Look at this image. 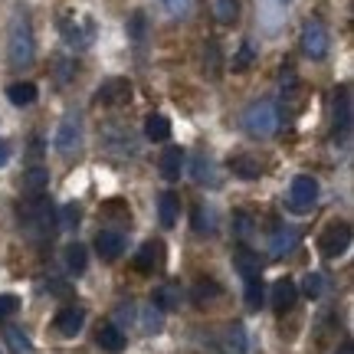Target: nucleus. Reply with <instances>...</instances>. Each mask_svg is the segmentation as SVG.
<instances>
[{"label":"nucleus","mask_w":354,"mask_h":354,"mask_svg":"<svg viewBox=\"0 0 354 354\" xmlns=\"http://www.w3.org/2000/svg\"><path fill=\"white\" fill-rule=\"evenodd\" d=\"M158 167H161V177H165V180H177V177H180V167H184V151H180V148L165 151Z\"/></svg>","instance_id":"412c9836"},{"label":"nucleus","mask_w":354,"mask_h":354,"mask_svg":"<svg viewBox=\"0 0 354 354\" xmlns=\"http://www.w3.org/2000/svg\"><path fill=\"white\" fill-rule=\"evenodd\" d=\"M203 69H207V76L210 79H220L223 59H220V46H216V39H207V43H203Z\"/></svg>","instance_id":"393cba45"},{"label":"nucleus","mask_w":354,"mask_h":354,"mask_svg":"<svg viewBox=\"0 0 354 354\" xmlns=\"http://www.w3.org/2000/svg\"><path fill=\"white\" fill-rule=\"evenodd\" d=\"M20 227L30 240H43L56 230V207L46 197H33L30 203L20 207Z\"/></svg>","instance_id":"f03ea898"},{"label":"nucleus","mask_w":354,"mask_h":354,"mask_svg":"<svg viewBox=\"0 0 354 354\" xmlns=\"http://www.w3.org/2000/svg\"><path fill=\"white\" fill-rule=\"evenodd\" d=\"M79 216H82V214H79V207H76V203H66V207H63V214L56 216V227H63V230H76V227H79Z\"/></svg>","instance_id":"72a5a7b5"},{"label":"nucleus","mask_w":354,"mask_h":354,"mask_svg":"<svg viewBox=\"0 0 354 354\" xmlns=\"http://www.w3.org/2000/svg\"><path fill=\"white\" fill-rule=\"evenodd\" d=\"M190 174H194V180L203 184V187H216V184H220V177H216V165L207 158V154H197V158L190 161Z\"/></svg>","instance_id":"dca6fc26"},{"label":"nucleus","mask_w":354,"mask_h":354,"mask_svg":"<svg viewBox=\"0 0 354 354\" xmlns=\"http://www.w3.org/2000/svg\"><path fill=\"white\" fill-rule=\"evenodd\" d=\"M243 128H246V135H253V138H272L279 131V112L272 102H253L246 112H243Z\"/></svg>","instance_id":"7ed1b4c3"},{"label":"nucleus","mask_w":354,"mask_h":354,"mask_svg":"<svg viewBox=\"0 0 354 354\" xmlns=\"http://www.w3.org/2000/svg\"><path fill=\"white\" fill-rule=\"evenodd\" d=\"M95 344H99L102 351H112V354H118V351H125V331L118 328V325H102L99 331H95Z\"/></svg>","instance_id":"2eb2a0df"},{"label":"nucleus","mask_w":354,"mask_h":354,"mask_svg":"<svg viewBox=\"0 0 354 354\" xmlns=\"http://www.w3.org/2000/svg\"><path fill=\"white\" fill-rule=\"evenodd\" d=\"M10 154H13V145L7 138H0V167L7 165V161H10Z\"/></svg>","instance_id":"79ce46f5"},{"label":"nucleus","mask_w":354,"mask_h":354,"mask_svg":"<svg viewBox=\"0 0 354 354\" xmlns=\"http://www.w3.org/2000/svg\"><path fill=\"white\" fill-rule=\"evenodd\" d=\"M145 135L151 141H167L171 138V118L167 115H148L145 118Z\"/></svg>","instance_id":"4be33fe9"},{"label":"nucleus","mask_w":354,"mask_h":354,"mask_svg":"<svg viewBox=\"0 0 354 354\" xmlns=\"http://www.w3.org/2000/svg\"><path fill=\"white\" fill-rule=\"evenodd\" d=\"M335 354H354V348H351V342H344V344H342V348H338V351H335Z\"/></svg>","instance_id":"37998d69"},{"label":"nucleus","mask_w":354,"mask_h":354,"mask_svg":"<svg viewBox=\"0 0 354 354\" xmlns=\"http://www.w3.org/2000/svg\"><path fill=\"white\" fill-rule=\"evenodd\" d=\"M295 243H299V233L292 227H279L276 236H272V256H282L289 253V250H295Z\"/></svg>","instance_id":"a878e982"},{"label":"nucleus","mask_w":354,"mask_h":354,"mask_svg":"<svg viewBox=\"0 0 354 354\" xmlns=\"http://www.w3.org/2000/svg\"><path fill=\"white\" fill-rule=\"evenodd\" d=\"M82 325H86V312L79 305H66L63 312L56 315V331L66 335V338H76L79 331H82Z\"/></svg>","instance_id":"f8f14e48"},{"label":"nucleus","mask_w":354,"mask_h":354,"mask_svg":"<svg viewBox=\"0 0 354 354\" xmlns=\"http://www.w3.org/2000/svg\"><path fill=\"white\" fill-rule=\"evenodd\" d=\"M161 3L167 7V13H171V17H184V13L190 10V0H161Z\"/></svg>","instance_id":"a19ab883"},{"label":"nucleus","mask_w":354,"mask_h":354,"mask_svg":"<svg viewBox=\"0 0 354 354\" xmlns=\"http://www.w3.org/2000/svg\"><path fill=\"white\" fill-rule=\"evenodd\" d=\"M46 187H50V171H46V167H30V171H24L20 190H24L26 197H43Z\"/></svg>","instance_id":"4468645a"},{"label":"nucleus","mask_w":354,"mask_h":354,"mask_svg":"<svg viewBox=\"0 0 354 354\" xmlns=\"http://www.w3.org/2000/svg\"><path fill=\"white\" fill-rule=\"evenodd\" d=\"M214 13L220 24H233L240 17V3L236 0H214Z\"/></svg>","instance_id":"473e14b6"},{"label":"nucleus","mask_w":354,"mask_h":354,"mask_svg":"<svg viewBox=\"0 0 354 354\" xmlns=\"http://www.w3.org/2000/svg\"><path fill=\"white\" fill-rule=\"evenodd\" d=\"M7 53H10V63L20 69V66L33 63V53H37V43H33V24L26 10H17L10 20V33H7Z\"/></svg>","instance_id":"f257e3e1"},{"label":"nucleus","mask_w":354,"mask_h":354,"mask_svg":"<svg viewBox=\"0 0 354 354\" xmlns=\"http://www.w3.org/2000/svg\"><path fill=\"white\" fill-rule=\"evenodd\" d=\"M3 342L10 344L13 354H33V342H30L26 331H20V328H7L3 331Z\"/></svg>","instance_id":"bb28decb"},{"label":"nucleus","mask_w":354,"mask_h":354,"mask_svg":"<svg viewBox=\"0 0 354 354\" xmlns=\"http://www.w3.org/2000/svg\"><path fill=\"white\" fill-rule=\"evenodd\" d=\"M263 299H266V286H263V279L256 276V279H246V305L250 308H263Z\"/></svg>","instance_id":"c85d7f7f"},{"label":"nucleus","mask_w":354,"mask_h":354,"mask_svg":"<svg viewBox=\"0 0 354 354\" xmlns=\"http://www.w3.org/2000/svg\"><path fill=\"white\" fill-rule=\"evenodd\" d=\"M227 354H246V328L240 322L227 331Z\"/></svg>","instance_id":"c756f323"},{"label":"nucleus","mask_w":354,"mask_h":354,"mask_svg":"<svg viewBox=\"0 0 354 354\" xmlns=\"http://www.w3.org/2000/svg\"><path fill=\"white\" fill-rule=\"evenodd\" d=\"M220 295V286H216L214 279H197V286H194V302L203 305L210 302V299H216Z\"/></svg>","instance_id":"7c9ffc66"},{"label":"nucleus","mask_w":354,"mask_h":354,"mask_svg":"<svg viewBox=\"0 0 354 354\" xmlns=\"http://www.w3.org/2000/svg\"><path fill=\"white\" fill-rule=\"evenodd\" d=\"M95 102L99 105H125V102H131V82L128 79H105V82H99V88H95Z\"/></svg>","instance_id":"9d476101"},{"label":"nucleus","mask_w":354,"mask_h":354,"mask_svg":"<svg viewBox=\"0 0 354 354\" xmlns=\"http://www.w3.org/2000/svg\"><path fill=\"white\" fill-rule=\"evenodd\" d=\"M128 33H131V39H135V43H145V13H135V17H131V20H128Z\"/></svg>","instance_id":"e433bc0d"},{"label":"nucleus","mask_w":354,"mask_h":354,"mask_svg":"<svg viewBox=\"0 0 354 354\" xmlns=\"http://www.w3.org/2000/svg\"><path fill=\"white\" fill-rule=\"evenodd\" d=\"M194 230H197V233H214V216L207 214L203 207L194 214Z\"/></svg>","instance_id":"4c0bfd02"},{"label":"nucleus","mask_w":354,"mask_h":354,"mask_svg":"<svg viewBox=\"0 0 354 354\" xmlns=\"http://www.w3.org/2000/svg\"><path fill=\"white\" fill-rule=\"evenodd\" d=\"M95 253H99L105 263L118 259V256L125 253V236H122L118 230H102L99 236H95Z\"/></svg>","instance_id":"9b49d317"},{"label":"nucleus","mask_w":354,"mask_h":354,"mask_svg":"<svg viewBox=\"0 0 354 354\" xmlns=\"http://www.w3.org/2000/svg\"><path fill=\"white\" fill-rule=\"evenodd\" d=\"M230 171H233V177L256 180V177H259V161H256V158H250V154H236V158L230 161Z\"/></svg>","instance_id":"b1692460"},{"label":"nucleus","mask_w":354,"mask_h":354,"mask_svg":"<svg viewBox=\"0 0 354 354\" xmlns=\"http://www.w3.org/2000/svg\"><path fill=\"white\" fill-rule=\"evenodd\" d=\"M59 30H63V39L73 46V50H88L92 39H95V24H92L88 17H82V20L63 17V20H59Z\"/></svg>","instance_id":"0eeeda50"},{"label":"nucleus","mask_w":354,"mask_h":354,"mask_svg":"<svg viewBox=\"0 0 354 354\" xmlns=\"http://www.w3.org/2000/svg\"><path fill=\"white\" fill-rule=\"evenodd\" d=\"M17 308H20V299H17V295H7V292H0V318H10Z\"/></svg>","instance_id":"58836bf2"},{"label":"nucleus","mask_w":354,"mask_h":354,"mask_svg":"<svg viewBox=\"0 0 354 354\" xmlns=\"http://www.w3.org/2000/svg\"><path fill=\"white\" fill-rule=\"evenodd\" d=\"M256 59V46L250 43V39H243L240 50H236V56H233V73H243V69H250V63Z\"/></svg>","instance_id":"2f4dec72"},{"label":"nucleus","mask_w":354,"mask_h":354,"mask_svg":"<svg viewBox=\"0 0 354 354\" xmlns=\"http://www.w3.org/2000/svg\"><path fill=\"white\" fill-rule=\"evenodd\" d=\"M53 145H56V151L63 154V158H73V154L79 151V145H82V118H79L76 112H69L63 122H59Z\"/></svg>","instance_id":"20e7f679"},{"label":"nucleus","mask_w":354,"mask_h":354,"mask_svg":"<svg viewBox=\"0 0 354 354\" xmlns=\"http://www.w3.org/2000/svg\"><path fill=\"white\" fill-rule=\"evenodd\" d=\"M279 3H282V7H289V3H292V0H279Z\"/></svg>","instance_id":"c03bdc74"},{"label":"nucleus","mask_w":354,"mask_h":354,"mask_svg":"<svg viewBox=\"0 0 354 354\" xmlns=\"http://www.w3.org/2000/svg\"><path fill=\"white\" fill-rule=\"evenodd\" d=\"M236 269L243 272V279H256L259 276V256L250 250H236Z\"/></svg>","instance_id":"cd10ccee"},{"label":"nucleus","mask_w":354,"mask_h":354,"mask_svg":"<svg viewBox=\"0 0 354 354\" xmlns=\"http://www.w3.org/2000/svg\"><path fill=\"white\" fill-rule=\"evenodd\" d=\"M63 259H66V269H69L73 276H82V272H86L88 253H86V246H82V243H69V246H66V253H63Z\"/></svg>","instance_id":"aec40b11"},{"label":"nucleus","mask_w":354,"mask_h":354,"mask_svg":"<svg viewBox=\"0 0 354 354\" xmlns=\"http://www.w3.org/2000/svg\"><path fill=\"white\" fill-rule=\"evenodd\" d=\"M318 201V180L308 174H299L289 187V210L292 214H308Z\"/></svg>","instance_id":"39448f33"},{"label":"nucleus","mask_w":354,"mask_h":354,"mask_svg":"<svg viewBox=\"0 0 354 354\" xmlns=\"http://www.w3.org/2000/svg\"><path fill=\"white\" fill-rule=\"evenodd\" d=\"M180 302H184V292H180V286H174V282H165V286L154 289V308L174 312V308H180Z\"/></svg>","instance_id":"f3484780"},{"label":"nucleus","mask_w":354,"mask_h":354,"mask_svg":"<svg viewBox=\"0 0 354 354\" xmlns=\"http://www.w3.org/2000/svg\"><path fill=\"white\" fill-rule=\"evenodd\" d=\"M299 299V286L292 282V279H279L276 286H272V308H276L279 315H286L292 305Z\"/></svg>","instance_id":"ddd939ff"},{"label":"nucleus","mask_w":354,"mask_h":354,"mask_svg":"<svg viewBox=\"0 0 354 354\" xmlns=\"http://www.w3.org/2000/svg\"><path fill=\"white\" fill-rule=\"evenodd\" d=\"M322 289H325V279L318 276V272H308V276H305V282H302V292L308 295V299H318V295H322Z\"/></svg>","instance_id":"f704fd0d"},{"label":"nucleus","mask_w":354,"mask_h":354,"mask_svg":"<svg viewBox=\"0 0 354 354\" xmlns=\"http://www.w3.org/2000/svg\"><path fill=\"white\" fill-rule=\"evenodd\" d=\"M165 328V318H161V308H145V331L148 335H154V331H161Z\"/></svg>","instance_id":"c9c22d12"},{"label":"nucleus","mask_w":354,"mask_h":354,"mask_svg":"<svg viewBox=\"0 0 354 354\" xmlns=\"http://www.w3.org/2000/svg\"><path fill=\"white\" fill-rule=\"evenodd\" d=\"M177 214H180V201H177V194L165 190V194L158 197V220H161V227H165V230L174 227Z\"/></svg>","instance_id":"a211bd4d"},{"label":"nucleus","mask_w":354,"mask_h":354,"mask_svg":"<svg viewBox=\"0 0 354 354\" xmlns=\"http://www.w3.org/2000/svg\"><path fill=\"white\" fill-rule=\"evenodd\" d=\"M328 46H331V37L322 20H308L302 26V53L308 59H325L328 56Z\"/></svg>","instance_id":"423d86ee"},{"label":"nucleus","mask_w":354,"mask_h":354,"mask_svg":"<svg viewBox=\"0 0 354 354\" xmlns=\"http://www.w3.org/2000/svg\"><path fill=\"white\" fill-rule=\"evenodd\" d=\"M348 246H351V227L348 223H331L318 240V253L325 259H338V256L348 253Z\"/></svg>","instance_id":"6e6552de"},{"label":"nucleus","mask_w":354,"mask_h":354,"mask_svg":"<svg viewBox=\"0 0 354 354\" xmlns=\"http://www.w3.org/2000/svg\"><path fill=\"white\" fill-rule=\"evenodd\" d=\"M351 135V86L342 82L335 92V141H348Z\"/></svg>","instance_id":"1a4fd4ad"},{"label":"nucleus","mask_w":354,"mask_h":354,"mask_svg":"<svg viewBox=\"0 0 354 354\" xmlns=\"http://www.w3.org/2000/svg\"><path fill=\"white\" fill-rule=\"evenodd\" d=\"M7 99H10L13 105L26 109V105L37 102V86H33V82H13V86H7Z\"/></svg>","instance_id":"5701e85b"},{"label":"nucleus","mask_w":354,"mask_h":354,"mask_svg":"<svg viewBox=\"0 0 354 354\" xmlns=\"http://www.w3.org/2000/svg\"><path fill=\"white\" fill-rule=\"evenodd\" d=\"M233 227H236V236H250L253 220H250V214H236V216H233Z\"/></svg>","instance_id":"ea45409f"},{"label":"nucleus","mask_w":354,"mask_h":354,"mask_svg":"<svg viewBox=\"0 0 354 354\" xmlns=\"http://www.w3.org/2000/svg\"><path fill=\"white\" fill-rule=\"evenodd\" d=\"M161 243H145L138 250V256H135V269L138 272H154L158 266H161Z\"/></svg>","instance_id":"6ab92c4d"}]
</instances>
